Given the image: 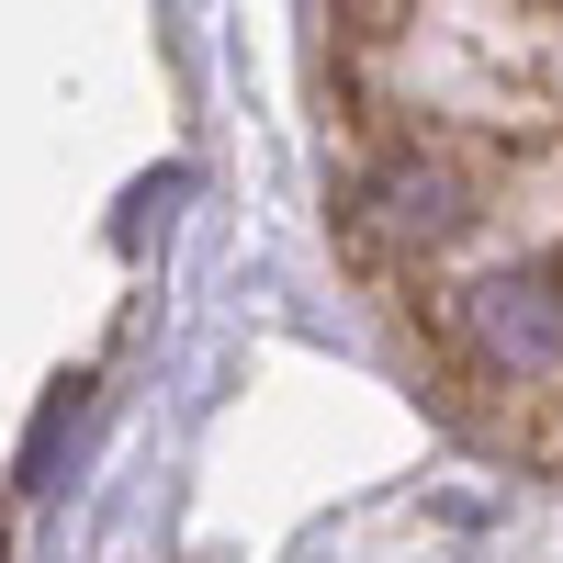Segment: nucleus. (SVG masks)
Returning a JSON list of instances; mask_svg holds the SVG:
<instances>
[{
    "label": "nucleus",
    "instance_id": "1",
    "mask_svg": "<svg viewBox=\"0 0 563 563\" xmlns=\"http://www.w3.org/2000/svg\"><path fill=\"white\" fill-rule=\"evenodd\" d=\"M451 350L485 384H563V271L552 260H496L451 294Z\"/></svg>",
    "mask_w": 563,
    "mask_h": 563
},
{
    "label": "nucleus",
    "instance_id": "2",
    "mask_svg": "<svg viewBox=\"0 0 563 563\" xmlns=\"http://www.w3.org/2000/svg\"><path fill=\"white\" fill-rule=\"evenodd\" d=\"M474 158L451 147V135H417V147H384L361 169V225L372 249H406V260H440L474 238Z\"/></svg>",
    "mask_w": 563,
    "mask_h": 563
}]
</instances>
